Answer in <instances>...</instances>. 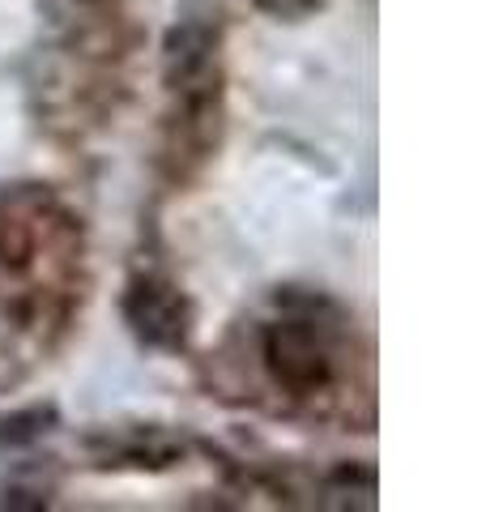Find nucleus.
<instances>
[{
  "mask_svg": "<svg viewBox=\"0 0 486 512\" xmlns=\"http://www.w3.org/2000/svg\"><path fill=\"white\" fill-rule=\"evenodd\" d=\"M43 111L64 133H86L116 111L124 69L141 43L133 0H43Z\"/></svg>",
  "mask_w": 486,
  "mask_h": 512,
  "instance_id": "nucleus-3",
  "label": "nucleus"
},
{
  "mask_svg": "<svg viewBox=\"0 0 486 512\" xmlns=\"http://www.w3.org/2000/svg\"><path fill=\"white\" fill-rule=\"evenodd\" d=\"M256 363L286 410L371 427L367 350L346 312L320 295H282L256 325Z\"/></svg>",
  "mask_w": 486,
  "mask_h": 512,
  "instance_id": "nucleus-2",
  "label": "nucleus"
},
{
  "mask_svg": "<svg viewBox=\"0 0 486 512\" xmlns=\"http://www.w3.org/2000/svg\"><path fill=\"white\" fill-rule=\"evenodd\" d=\"M226 128V64L218 9L197 5L162 43V124L158 167L167 184H188L209 167Z\"/></svg>",
  "mask_w": 486,
  "mask_h": 512,
  "instance_id": "nucleus-4",
  "label": "nucleus"
},
{
  "mask_svg": "<svg viewBox=\"0 0 486 512\" xmlns=\"http://www.w3.org/2000/svg\"><path fill=\"white\" fill-rule=\"evenodd\" d=\"M90 295L81 218L52 188H0V316L39 342L60 338Z\"/></svg>",
  "mask_w": 486,
  "mask_h": 512,
  "instance_id": "nucleus-1",
  "label": "nucleus"
},
{
  "mask_svg": "<svg viewBox=\"0 0 486 512\" xmlns=\"http://www.w3.org/2000/svg\"><path fill=\"white\" fill-rule=\"evenodd\" d=\"M124 316L145 346L184 350L192 338V303L162 269H137L124 295Z\"/></svg>",
  "mask_w": 486,
  "mask_h": 512,
  "instance_id": "nucleus-5",
  "label": "nucleus"
},
{
  "mask_svg": "<svg viewBox=\"0 0 486 512\" xmlns=\"http://www.w3.org/2000/svg\"><path fill=\"white\" fill-rule=\"evenodd\" d=\"M256 5H261L265 13H273V18H307V13H316L324 0H256Z\"/></svg>",
  "mask_w": 486,
  "mask_h": 512,
  "instance_id": "nucleus-6",
  "label": "nucleus"
}]
</instances>
